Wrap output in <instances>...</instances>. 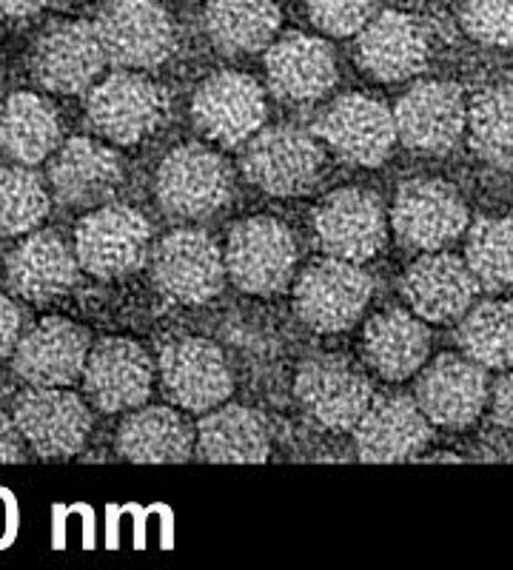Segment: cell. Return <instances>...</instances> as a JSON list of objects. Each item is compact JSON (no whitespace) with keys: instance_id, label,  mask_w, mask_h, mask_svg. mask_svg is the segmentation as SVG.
I'll return each mask as SVG.
<instances>
[{"instance_id":"6da1fadb","label":"cell","mask_w":513,"mask_h":570,"mask_svg":"<svg viewBox=\"0 0 513 570\" xmlns=\"http://www.w3.org/2000/svg\"><path fill=\"white\" fill-rule=\"evenodd\" d=\"M157 203L180 220H206L223 212L235 195V171L217 151L197 142L177 146L162 157L155 175Z\"/></svg>"},{"instance_id":"7a4b0ae2","label":"cell","mask_w":513,"mask_h":570,"mask_svg":"<svg viewBox=\"0 0 513 570\" xmlns=\"http://www.w3.org/2000/svg\"><path fill=\"white\" fill-rule=\"evenodd\" d=\"M374 297V277L359 263L323 257L294 283V312L312 331H348Z\"/></svg>"},{"instance_id":"3957f363","label":"cell","mask_w":513,"mask_h":570,"mask_svg":"<svg viewBox=\"0 0 513 570\" xmlns=\"http://www.w3.org/2000/svg\"><path fill=\"white\" fill-rule=\"evenodd\" d=\"M240 166L246 180L263 195L299 197L319 183L325 157L317 140L303 129L272 126L248 137Z\"/></svg>"},{"instance_id":"277c9868","label":"cell","mask_w":513,"mask_h":570,"mask_svg":"<svg viewBox=\"0 0 513 570\" xmlns=\"http://www.w3.org/2000/svg\"><path fill=\"white\" fill-rule=\"evenodd\" d=\"M151 226L144 214L120 203H103L75 228V257L83 272L118 279L149 263Z\"/></svg>"},{"instance_id":"5b68a950","label":"cell","mask_w":513,"mask_h":570,"mask_svg":"<svg viewBox=\"0 0 513 570\" xmlns=\"http://www.w3.org/2000/svg\"><path fill=\"white\" fill-rule=\"evenodd\" d=\"M226 277L254 297H272L292 283L297 240L292 228L274 217H248L228 232Z\"/></svg>"},{"instance_id":"8992f818","label":"cell","mask_w":513,"mask_h":570,"mask_svg":"<svg viewBox=\"0 0 513 570\" xmlns=\"http://www.w3.org/2000/svg\"><path fill=\"white\" fill-rule=\"evenodd\" d=\"M169 115V95L135 69L115 71L86 98V120L115 146H137Z\"/></svg>"},{"instance_id":"52a82bcc","label":"cell","mask_w":513,"mask_h":570,"mask_svg":"<svg viewBox=\"0 0 513 570\" xmlns=\"http://www.w3.org/2000/svg\"><path fill=\"white\" fill-rule=\"evenodd\" d=\"M374 385L368 376L345 356L317 354L297 368L294 400L303 414L323 431H352L368 409Z\"/></svg>"},{"instance_id":"ba28073f","label":"cell","mask_w":513,"mask_h":570,"mask_svg":"<svg viewBox=\"0 0 513 570\" xmlns=\"http://www.w3.org/2000/svg\"><path fill=\"white\" fill-rule=\"evenodd\" d=\"M95 29L106 60L118 69H157L175 52V27L155 0H109Z\"/></svg>"},{"instance_id":"9c48e42d","label":"cell","mask_w":513,"mask_h":570,"mask_svg":"<svg viewBox=\"0 0 513 570\" xmlns=\"http://www.w3.org/2000/svg\"><path fill=\"white\" fill-rule=\"evenodd\" d=\"M157 292L175 303L200 305L215 299L226 285L223 252L200 228H177L157 243L151 254Z\"/></svg>"},{"instance_id":"30bf717a","label":"cell","mask_w":513,"mask_h":570,"mask_svg":"<svg viewBox=\"0 0 513 570\" xmlns=\"http://www.w3.org/2000/svg\"><path fill=\"white\" fill-rule=\"evenodd\" d=\"M391 228L396 240L414 252H440L465 234L468 206L448 183L420 177L396 188Z\"/></svg>"},{"instance_id":"8fae6325","label":"cell","mask_w":513,"mask_h":570,"mask_svg":"<svg viewBox=\"0 0 513 570\" xmlns=\"http://www.w3.org/2000/svg\"><path fill=\"white\" fill-rule=\"evenodd\" d=\"M12 420L20 436L43 460L78 454L91 434L86 402L66 385H32L14 400Z\"/></svg>"},{"instance_id":"7c38bea8","label":"cell","mask_w":513,"mask_h":570,"mask_svg":"<svg viewBox=\"0 0 513 570\" xmlns=\"http://www.w3.org/2000/svg\"><path fill=\"white\" fill-rule=\"evenodd\" d=\"M266 115V91L243 71H217L203 80L191 100V120L200 135L223 149H235L257 135Z\"/></svg>"},{"instance_id":"4fadbf2b","label":"cell","mask_w":513,"mask_h":570,"mask_svg":"<svg viewBox=\"0 0 513 570\" xmlns=\"http://www.w3.org/2000/svg\"><path fill=\"white\" fill-rule=\"evenodd\" d=\"M157 371L166 396L191 414L217 409L235 391L226 354L211 340L182 337L169 343L160 351Z\"/></svg>"},{"instance_id":"5bb4252c","label":"cell","mask_w":513,"mask_h":570,"mask_svg":"<svg viewBox=\"0 0 513 570\" xmlns=\"http://www.w3.org/2000/svg\"><path fill=\"white\" fill-rule=\"evenodd\" d=\"M468 104L456 83L423 80L405 91L394 109L396 140L420 155H448L465 135Z\"/></svg>"},{"instance_id":"9a60e30c","label":"cell","mask_w":513,"mask_h":570,"mask_svg":"<svg viewBox=\"0 0 513 570\" xmlns=\"http://www.w3.org/2000/svg\"><path fill=\"white\" fill-rule=\"evenodd\" d=\"M385 208L368 188H339L314 212V237L328 257L365 263L385 246Z\"/></svg>"},{"instance_id":"2e32d148","label":"cell","mask_w":513,"mask_h":570,"mask_svg":"<svg viewBox=\"0 0 513 570\" xmlns=\"http://www.w3.org/2000/svg\"><path fill=\"white\" fill-rule=\"evenodd\" d=\"M98 29L89 20H63L46 29L32 49V78L55 95H80L106 69Z\"/></svg>"},{"instance_id":"e0dca14e","label":"cell","mask_w":513,"mask_h":570,"mask_svg":"<svg viewBox=\"0 0 513 570\" xmlns=\"http://www.w3.org/2000/svg\"><path fill=\"white\" fill-rule=\"evenodd\" d=\"M314 135L352 166H379L396 142L394 111L365 95L334 100L314 124Z\"/></svg>"},{"instance_id":"ac0fdd59","label":"cell","mask_w":513,"mask_h":570,"mask_svg":"<svg viewBox=\"0 0 513 570\" xmlns=\"http://www.w3.org/2000/svg\"><path fill=\"white\" fill-rule=\"evenodd\" d=\"M416 405L431 425L462 431L482 416L487 405V376L465 354H442L416 371Z\"/></svg>"},{"instance_id":"d6986e66","label":"cell","mask_w":513,"mask_h":570,"mask_svg":"<svg viewBox=\"0 0 513 570\" xmlns=\"http://www.w3.org/2000/svg\"><path fill=\"white\" fill-rule=\"evenodd\" d=\"M151 385H155V363L149 351L135 340H103L86 356V396L103 414L140 409L151 396Z\"/></svg>"},{"instance_id":"ffe728a7","label":"cell","mask_w":513,"mask_h":570,"mask_svg":"<svg viewBox=\"0 0 513 570\" xmlns=\"http://www.w3.org/2000/svg\"><path fill=\"white\" fill-rule=\"evenodd\" d=\"M354 448L363 462H408L431 442L434 428L408 394H374L357 420Z\"/></svg>"},{"instance_id":"44dd1931","label":"cell","mask_w":513,"mask_h":570,"mask_svg":"<svg viewBox=\"0 0 513 570\" xmlns=\"http://www.w3.org/2000/svg\"><path fill=\"white\" fill-rule=\"evenodd\" d=\"M357 35V63L374 80L399 83L416 78L428 66V29L414 14L385 9L377 18L371 14Z\"/></svg>"},{"instance_id":"7402d4cb","label":"cell","mask_w":513,"mask_h":570,"mask_svg":"<svg viewBox=\"0 0 513 570\" xmlns=\"http://www.w3.org/2000/svg\"><path fill=\"white\" fill-rule=\"evenodd\" d=\"M49 183L63 206L98 208L124 186V160L106 142L72 137L55 155L49 166Z\"/></svg>"},{"instance_id":"603a6c76","label":"cell","mask_w":513,"mask_h":570,"mask_svg":"<svg viewBox=\"0 0 513 570\" xmlns=\"http://www.w3.org/2000/svg\"><path fill=\"white\" fill-rule=\"evenodd\" d=\"M480 283L465 259L454 254L425 252L403 277V297L425 323H454L474 305Z\"/></svg>"},{"instance_id":"cb8c5ba5","label":"cell","mask_w":513,"mask_h":570,"mask_svg":"<svg viewBox=\"0 0 513 570\" xmlns=\"http://www.w3.org/2000/svg\"><path fill=\"white\" fill-rule=\"evenodd\" d=\"M89 334L63 317H46L12 351L14 374L29 385H72L83 376Z\"/></svg>"},{"instance_id":"d4e9b609","label":"cell","mask_w":513,"mask_h":570,"mask_svg":"<svg viewBox=\"0 0 513 570\" xmlns=\"http://www.w3.org/2000/svg\"><path fill=\"white\" fill-rule=\"evenodd\" d=\"M266 75L274 98L286 104H314L337 86V60L323 38L288 35L268 46Z\"/></svg>"},{"instance_id":"484cf974","label":"cell","mask_w":513,"mask_h":570,"mask_svg":"<svg viewBox=\"0 0 513 570\" xmlns=\"http://www.w3.org/2000/svg\"><path fill=\"white\" fill-rule=\"evenodd\" d=\"M78 257L58 232H29L7 257V283L29 303H52L78 283Z\"/></svg>"},{"instance_id":"4316f807","label":"cell","mask_w":513,"mask_h":570,"mask_svg":"<svg viewBox=\"0 0 513 570\" xmlns=\"http://www.w3.org/2000/svg\"><path fill=\"white\" fill-rule=\"evenodd\" d=\"M195 445L200 460L215 465H263L272 456V431L260 411L223 402L197 422Z\"/></svg>"},{"instance_id":"83f0119b","label":"cell","mask_w":513,"mask_h":570,"mask_svg":"<svg viewBox=\"0 0 513 570\" xmlns=\"http://www.w3.org/2000/svg\"><path fill=\"white\" fill-rule=\"evenodd\" d=\"M431 331L414 312L391 308L371 317L363 331V356L374 374L403 383L428 363Z\"/></svg>"},{"instance_id":"f1b7e54d","label":"cell","mask_w":513,"mask_h":570,"mask_svg":"<svg viewBox=\"0 0 513 570\" xmlns=\"http://www.w3.org/2000/svg\"><path fill=\"white\" fill-rule=\"evenodd\" d=\"M118 451L137 465H177L195 454V428L162 405L140 409L120 425Z\"/></svg>"},{"instance_id":"f546056e","label":"cell","mask_w":513,"mask_h":570,"mask_svg":"<svg viewBox=\"0 0 513 570\" xmlns=\"http://www.w3.org/2000/svg\"><path fill=\"white\" fill-rule=\"evenodd\" d=\"M60 146L58 111L32 91L0 106V155L18 166H38Z\"/></svg>"},{"instance_id":"4dcf8cb0","label":"cell","mask_w":513,"mask_h":570,"mask_svg":"<svg viewBox=\"0 0 513 570\" xmlns=\"http://www.w3.org/2000/svg\"><path fill=\"white\" fill-rule=\"evenodd\" d=\"M277 0H206L208 40L226 55H254L268 49L279 32Z\"/></svg>"},{"instance_id":"1f68e13d","label":"cell","mask_w":513,"mask_h":570,"mask_svg":"<svg viewBox=\"0 0 513 570\" xmlns=\"http://www.w3.org/2000/svg\"><path fill=\"white\" fill-rule=\"evenodd\" d=\"M456 343L482 368H513V303L485 299L460 317Z\"/></svg>"},{"instance_id":"d6a6232c","label":"cell","mask_w":513,"mask_h":570,"mask_svg":"<svg viewBox=\"0 0 513 570\" xmlns=\"http://www.w3.org/2000/svg\"><path fill=\"white\" fill-rule=\"evenodd\" d=\"M465 129L474 155L496 169H513V86L482 89L468 104Z\"/></svg>"},{"instance_id":"836d02e7","label":"cell","mask_w":513,"mask_h":570,"mask_svg":"<svg viewBox=\"0 0 513 570\" xmlns=\"http://www.w3.org/2000/svg\"><path fill=\"white\" fill-rule=\"evenodd\" d=\"M465 266L485 292L513 285V217H480L468 228Z\"/></svg>"},{"instance_id":"e575fe53","label":"cell","mask_w":513,"mask_h":570,"mask_svg":"<svg viewBox=\"0 0 513 570\" xmlns=\"http://www.w3.org/2000/svg\"><path fill=\"white\" fill-rule=\"evenodd\" d=\"M49 214V191L34 171L0 166V234L20 237L43 223Z\"/></svg>"},{"instance_id":"d590c367","label":"cell","mask_w":513,"mask_h":570,"mask_svg":"<svg viewBox=\"0 0 513 570\" xmlns=\"http://www.w3.org/2000/svg\"><path fill=\"white\" fill-rule=\"evenodd\" d=\"M462 27L476 43L513 46V0H462Z\"/></svg>"},{"instance_id":"8d00e7d4","label":"cell","mask_w":513,"mask_h":570,"mask_svg":"<svg viewBox=\"0 0 513 570\" xmlns=\"http://www.w3.org/2000/svg\"><path fill=\"white\" fill-rule=\"evenodd\" d=\"M314 27L334 38L357 35L374 14L377 0H306Z\"/></svg>"},{"instance_id":"74e56055","label":"cell","mask_w":513,"mask_h":570,"mask_svg":"<svg viewBox=\"0 0 513 570\" xmlns=\"http://www.w3.org/2000/svg\"><path fill=\"white\" fill-rule=\"evenodd\" d=\"M20 325H23V317H20V308L0 292V360L9 356L14 351L20 340Z\"/></svg>"},{"instance_id":"f35d334b","label":"cell","mask_w":513,"mask_h":570,"mask_svg":"<svg viewBox=\"0 0 513 570\" xmlns=\"http://www.w3.org/2000/svg\"><path fill=\"white\" fill-rule=\"evenodd\" d=\"M491 409H494L496 425H502L513 434V368L505 376H500V383L494 385Z\"/></svg>"},{"instance_id":"ab89813d","label":"cell","mask_w":513,"mask_h":570,"mask_svg":"<svg viewBox=\"0 0 513 570\" xmlns=\"http://www.w3.org/2000/svg\"><path fill=\"white\" fill-rule=\"evenodd\" d=\"M23 460V436H20L18 425L12 416L0 411V465Z\"/></svg>"},{"instance_id":"60d3db41","label":"cell","mask_w":513,"mask_h":570,"mask_svg":"<svg viewBox=\"0 0 513 570\" xmlns=\"http://www.w3.org/2000/svg\"><path fill=\"white\" fill-rule=\"evenodd\" d=\"M52 0H0V18L7 20H23L32 14L43 12Z\"/></svg>"},{"instance_id":"b9f144b4","label":"cell","mask_w":513,"mask_h":570,"mask_svg":"<svg viewBox=\"0 0 513 570\" xmlns=\"http://www.w3.org/2000/svg\"><path fill=\"white\" fill-rule=\"evenodd\" d=\"M431 462H460V456L456 454H436V456H428Z\"/></svg>"},{"instance_id":"7bdbcfd3","label":"cell","mask_w":513,"mask_h":570,"mask_svg":"<svg viewBox=\"0 0 513 570\" xmlns=\"http://www.w3.org/2000/svg\"><path fill=\"white\" fill-rule=\"evenodd\" d=\"M0 86H3V80H0Z\"/></svg>"}]
</instances>
